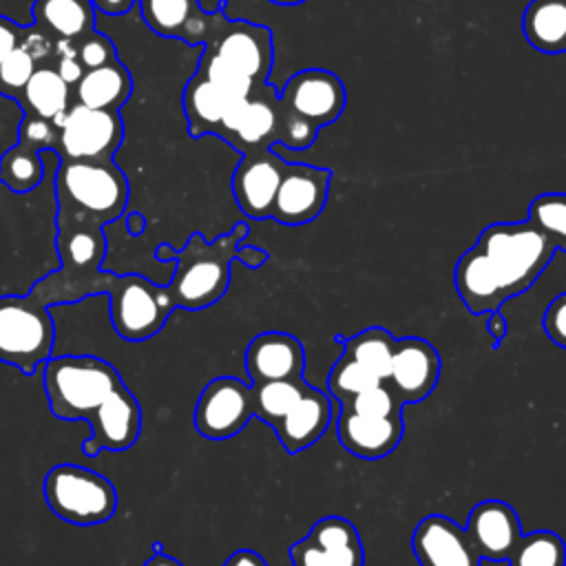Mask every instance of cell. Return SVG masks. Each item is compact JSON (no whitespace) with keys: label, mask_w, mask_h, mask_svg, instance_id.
Here are the masks:
<instances>
[{"label":"cell","mask_w":566,"mask_h":566,"mask_svg":"<svg viewBox=\"0 0 566 566\" xmlns=\"http://www.w3.org/2000/svg\"><path fill=\"white\" fill-rule=\"evenodd\" d=\"M29 294L44 305L71 303L93 294H108L113 327L130 343L146 340L161 332L175 310L166 285H157L142 274L115 276L113 272H104L99 268L82 274H66L57 270L38 281Z\"/></svg>","instance_id":"cell-1"},{"label":"cell","mask_w":566,"mask_h":566,"mask_svg":"<svg viewBox=\"0 0 566 566\" xmlns=\"http://www.w3.org/2000/svg\"><path fill=\"white\" fill-rule=\"evenodd\" d=\"M248 232V223L241 221L214 241H206L201 232L190 234L175 256V272L166 285L175 307L197 312L217 303L228 292L230 263L237 259V248Z\"/></svg>","instance_id":"cell-2"},{"label":"cell","mask_w":566,"mask_h":566,"mask_svg":"<svg viewBox=\"0 0 566 566\" xmlns=\"http://www.w3.org/2000/svg\"><path fill=\"white\" fill-rule=\"evenodd\" d=\"M55 199L57 208L106 226L124 214L128 181L113 159H62Z\"/></svg>","instance_id":"cell-3"},{"label":"cell","mask_w":566,"mask_h":566,"mask_svg":"<svg viewBox=\"0 0 566 566\" xmlns=\"http://www.w3.org/2000/svg\"><path fill=\"white\" fill-rule=\"evenodd\" d=\"M42 385L49 409L60 420H86L122 385L117 369L97 356H55L44 363Z\"/></svg>","instance_id":"cell-4"},{"label":"cell","mask_w":566,"mask_h":566,"mask_svg":"<svg viewBox=\"0 0 566 566\" xmlns=\"http://www.w3.org/2000/svg\"><path fill=\"white\" fill-rule=\"evenodd\" d=\"M475 245L491 259L509 298L526 292L555 254L551 241L528 221L491 223Z\"/></svg>","instance_id":"cell-5"},{"label":"cell","mask_w":566,"mask_h":566,"mask_svg":"<svg viewBox=\"0 0 566 566\" xmlns=\"http://www.w3.org/2000/svg\"><path fill=\"white\" fill-rule=\"evenodd\" d=\"M46 506L75 526L104 524L115 515L117 491L113 482L80 464H55L42 482Z\"/></svg>","instance_id":"cell-6"},{"label":"cell","mask_w":566,"mask_h":566,"mask_svg":"<svg viewBox=\"0 0 566 566\" xmlns=\"http://www.w3.org/2000/svg\"><path fill=\"white\" fill-rule=\"evenodd\" d=\"M55 343V323L46 305L27 296H0V360L35 374L51 358Z\"/></svg>","instance_id":"cell-7"},{"label":"cell","mask_w":566,"mask_h":566,"mask_svg":"<svg viewBox=\"0 0 566 566\" xmlns=\"http://www.w3.org/2000/svg\"><path fill=\"white\" fill-rule=\"evenodd\" d=\"M124 142L119 111L71 104L57 122V150L62 159H113Z\"/></svg>","instance_id":"cell-8"},{"label":"cell","mask_w":566,"mask_h":566,"mask_svg":"<svg viewBox=\"0 0 566 566\" xmlns=\"http://www.w3.org/2000/svg\"><path fill=\"white\" fill-rule=\"evenodd\" d=\"M279 93L265 82L228 108L219 137L241 155L268 150L279 144Z\"/></svg>","instance_id":"cell-9"},{"label":"cell","mask_w":566,"mask_h":566,"mask_svg":"<svg viewBox=\"0 0 566 566\" xmlns=\"http://www.w3.org/2000/svg\"><path fill=\"white\" fill-rule=\"evenodd\" d=\"M254 418L252 389L234 376L212 378L199 394L195 427L208 440H228Z\"/></svg>","instance_id":"cell-10"},{"label":"cell","mask_w":566,"mask_h":566,"mask_svg":"<svg viewBox=\"0 0 566 566\" xmlns=\"http://www.w3.org/2000/svg\"><path fill=\"white\" fill-rule=\"evenodd\" d=\"M203 51L219 57L254 84H265L274 60L272 31L263 24L226 18Z\"/></svg>","instance_id":"cell-11"},{"label":"cell","mask_w":566,"mask_h":566,"mask_svg":"<svg viewBox=\"0 0 566 566\" xmlns=\"http://www.w3.org/2000/svg\"><path fill=\"white\" fill-rule=\"evenodd\" d=\"M292 566H365V548L347 517L327 515L290 546Z\"/></svg>","instance_id":"cell-12"},{"label":"cell","mask_w":566,"mask_h":566,"mask_svg":"<svg viewBox=\"0 0 566 566\" xmlns=\"http://www.w3.org/2000/svg\"><path fill=\"white\" fill-rule=\"evenodd\" d=\"M329 181V168L285 164L270 217L283 226H303L314 221L327 203Z\"/></svg>","instance_id":"cell-13"},{"label":"cell","mask_w":566,"mask_h":566,"mask_svg":"<svg viewBox=\"0 0 566 566\" xmlns=\"http://www.w3.org/2000/svg\"><path fill=\"white\" fill-rule=\"evenodd\" d=\"M279 99L294 113L323 128L334 124L347 104V91L338 75L325 69H303L287 77Z\"/></svg>","instance_id":"cell-14"},{"label":"cell","mask_w":566,"mask_h":566,"mask_svg":"<svg viewBox=\"0 0 566 566\" xmlns=\"http://www.w3.org/2000/svg\"><path fill=\"white\" fill-rule=\"evenodd\" d=\"M91 436L82 442L84 455H97L106 451H126L135 444L142 429V407L133 391L122 382L88 418Z\"/></svg>","instance_id":"cell-15"},{"label":"cell","mask_w":566,"mask_h":566,"mask_svg":"<svg viewBox=\"0 0 566 566\" xmlns=\"http://www.w3.org/2000/svg\"><path fill=\"white\" fill-rule=\"evenodd\" d=\"M285 164L287 161L272 148L241 155V161L232 175V195L245 217H270Z\"/></svg>","instance_id":"cell-16"},{"label":"cell","mask_w":566,"mask_h":566,"mask_svg":"<svg viewBox=\"0 0 566 566\" xmlns=\"http://www.w3.org/2000/svg\"><path fill=\"white\" fill-rule=\"evenodd\" d=\"M411 551L420 566H480L482 557L471 537L451 517L433 513L418 522Z\"/></svg>","instance_id":"cell-17"},{"label":"cell","mask_w":566,"mask_h":566,"mask_svg":"<svg viewBox=\"0 0 566 566\" xmlns=\"http://www.w3.org/2000/svg\"><path fill=\"white\" fill-rule=\"evenodd\" d=\"M440 356L431 343L418 336L396 340L391 369L385 382L405 402L424 400L440 378Z\"/></svg>","instance_id":"cell-18"},{"label":"cell","mask_w":566,"mask_h":566,"mask_svg":"<svg viewBox=\"0 0 566 566\" xmlns=\"http://www.w3.org/2000/svg\"><path fill=\"white\" fill-rule=\"evenodd\" d=\"M464 531L482 559L504 562L522 535V524L511 504L502 500H484L469 513Z\"/></svg>","instance_id":"cell-19"},{"label":"cell","mask_w":566,"mask_h":566,"mask_svg":"<svg viewBox=\"0 0 566 566\" xmlns=\"http://www.w3.org/2000/svg\"><path fill=\"white\" fill-rule=\"evenodd\" d=\"M305 352L296 336L285 332H263L245 349V371L250 382L303 378Z\"/></svg>","instance_id":"cell-20"},{"label":"cell","mask_w":566,"mask_h":566,"mask_svg":"<svg viewBox=\"0 0 566 566\" xmlns=\"http://www.w3.org/2000/svg\"><path fill=\"white\" fill-rule=\"evenodd\" d=\"M57 254L62 259V272L82 274L97 270L106 254V239L102 223L82 214L57 208Z\"/></svg>","instance_id":"cell-21"},{"label":"cell","mask_w":566,"mask_h":566,"mask_svg":"<svg viewBox=\"0 0 566 566\" xmlns=\"http://www.w3.org/2000/svg\"><path fill=\"white\" fill-rule=\"evenodd\" d=\"M402 416H360L349 409H340L336 433L338 442L363 460H378L391 453L402 440Z\"/></svg>","instance_id":"cell-22"},{"label":"cell","mask_w":566,"mask_h":566,"mask_svg":"<svg viewBox=\"0 0 566 566\" xmlns=\"http://www.w3.org/2000/svg\"><path fill=\"white\" fill-rule=\"evenodd\" d=\"M453 281L460 301L475 316L491 314L509 301L491 259L478 245L458 259Z\"/></svg>","instance_id":"cell-23"},{"label":"cell","mask_w":566,"mask_h":566,"mask_svg":"<svg viewBox=\"0 0 566 566\" xmlns=\"http://www.w3.org/2000/svg\"><path fill=\"white\" fill-rule=\"evenodd\" d=\"M332 400L316 387H305L298 402L272 427L287 453L312 447L329 427Z\"/></svg>","instance_id":"cell-24"},{"label":"cell","mask_w":566,"mask_h":566,"mask_svg":"<svg viewBox=\"0 0 566 566\" xmlns=\"http://www.w3.org/2000/svg\"><path fill=\"white\" fill-rule=\"evenodd\" d=\"M234 102L237 97H230L226 91H221L214 82L197 71L184 88V113L188 122V133L192 137H219L223 117Z\"/></svg>","instance_id":"cell-25"},{"label":"cell","mask_w":566,"mask_h":566,"mask_svg":"<svg viewBox=\"0 0 566 566\" xmlns=\"http://www.w3.org/2000/svg\"><path fill=\"white\" fill-rule=\"evenodd\" d=\"M73 88H75V99L82 106L119 111V106L133 93V77H130V71L117 60L113 64L84 71V75Z\"/></svg>","instance_id":"cell-26"},{"label":"cell","mask_w":566,"mask_h":566,"mask_svg":"<svg viewBox=\"0 0 566 566\" xmlns=\"http://www.w3.org/2000/svg\"><path fill=\"white\" fill-rule=\"evenodd\" d=\"M522 31L535 51L566 53V0H531L522 15Z\"/></svg>","instance_id":"cell-27"},{"label":"cell","mask_w":566,"mask_h":566,"mask_svg":"<svg viewBox=\"0 0 566 566\" xmlns=\"http://www.w3.org/2000/svg\"><path fill=\"white\" fill-rule=\"evenodd\" d=\"M31 15L46 33L77 42L95 29V7L91 0H35Z\"/></svg>","instance_id":"cell-28"},{"label":"cell","mask_w":566,"mask_h":566,"mask_svg":"<svg viewBox=\"0 0 566 566\" xmlns=\"http://www.w3.org/2000/svg\"><path fill=\"white\" fill-rule=\"evenodd\" d=\"M18 102L24 108V115H35L57 126L62 115L71 108V86L53 66H38L18 95Z\"/></svg>","instance_id":"cell-29"},{"label":"cell","mask_w":566,"mask_h":566,"mask_svg":"<svg viewBox=\"0 0 566 566\" xmlns=\"http://www.w3.org/2000/svg\"><path fill=\"white\" fill-rule=\"evenodd\" d=\"M307 382L303 378H281L252 382V411L259 420L274 427L303 396Z\"/></svg>","instance_id":"cell-30"},{"label":"cell","mask_w":566,"mask_h":566,"mask_svg":"<svg viewBox=\"0 0 566 566\" xmlns=\"http://www.w3.org/2000/svg\"><path fill=\"white\" fill-rule=\"evenodd\" d=\"M396 338L385 327H367L343 343V354L374 371L380 380L389 376Z\"/></svg>","instance_id":"cell-31"},{"label":"cell","mask_w":566,"mask_h":566,"mask_svg":"<svg viewBox=\"0 0 566 566\" xmlns=\"http://www.w3.org/2000/svg\"><path fill=\"white\" fill-rule=\"evenodd\" d=\"M40 148L18 139L15 146H11L0 157V184L11 188L13 192H29L35 186H40L44 177V164L40 159Z\"/></svg>","instance_id":"cell-32"},{"label":"cell","mask_w":566,"mask_h":566,"mask_svg":"<svg viewBox=\"0 0 566 566\" xmlns=\"http://www.w3.org/2000/svg\"><path fill=\"white\" fill-rule=\"evenodd\" d=\"M506 562L509 566H566V544L553 531L522 533Z\"/></svg>","instance_id":"cell-33"},{"label":"cell","mask_w":566,"mask_h":566,"mask_svg":"<svg viewBox=\"0 0 566 566\" xmlns=\"http://www.w3.org/2000/svg\"><path fill=\"white\" fill-rule=\"evenodd\" d=\"M144 22L161 38H181L201 9L199 0H137Z\"/></svg>","instance_id":"cell-34"},{"label":"cell","mask_w":566,"mask_h":566,"mask_svg":"<svg viewBox=\"0 0 566 566\" xmlns=\"http://www.w3.org/2000/svg\"><path fill=\"white\" fill-rule=\"evenodd\" d=\"M528 223H533L555 250L566 252V192L537 195L528 206Z\"/></svg>","instance_id":"cell-35"},{"label":"cell","mask_w":566,"mask_h":566,"mask_svg":"<svg viewBox=\"0 0 566 566\" xmlns=\"http://www.w3.org/2000/svg\"><path fill=\"white\" fill-rule=\"evenodd\" d=\"M380 378L369 371L365 365L356 363L354 358L340 354L338 360L334 363L332 371H329V378H327V385H329V394L340 402L345 405L349 398H354L356 394L378 385Z\"/></svg>","instance_id":"cell-36"},{"label":"cell","mask_w":566,"mask_h":566,"mask_svg":"<svg viewBox=\"0 0 566 566\" xmlns=\"http://www.w3.org/2000/svg\"><path fill=\"white\" fill-rule=\"evenodd\" d=\"M340 409H349L360 416L385 418V416H400L402 400L394 394V389L385 380H380L378 385L349 398L345 405H340Z\"/></svg>","instance_id":"cell-37"},{"label":"cell","mask_w":566,"mask_h":566,"mask_svg":"<svg viewBox=\"0 0 566 566\" xmlns=\"http://www.w3.org/2000/svg\"><path fill=\"white\" fill-rule=\"evenodd\" d=\"M38 69V60L20 44L0 62V93L7 97H15L22 93L33 71Z\"/></svg>","instance_id":"cell-38"},{"label":"cell","mask_w":566,"mask_h":566,"mask_svg":"<svg viewBox=\"0 0 566 566\" xmlns=\"http://www.w3.org/2000/svg\"><path fill=\"white\" fill-rule=\"evenodd\" d=\"M318 126L294 113L290 106L281 102V117H279V144L290 150H305L318 137Z\"/></svg>","instance_id":"cell-39"},{"label":"cell","mask_w":566,"mask_h":566,"mask_svg":"<svg viewBox=\"0 0 566 566\" xmlns=\"http://www.w3.org/2000/svg\"><path fill=\"white\" fill-rule=\"evenodd\" d=\"M75 46H77V57H80L84 71L117 62L115 44L111 42V38L97 33L95 29L88 31L86 35H82V38L75 42Z\"/></svg>","instance_id":"cell-40"},{"label":"cell","mask_w":566,"mask_h":566,"mask_svg":"<svg viewBox=\"0 0 566 566\" xmlns=\"http://www.w3.org/2000/svg\"><path fill=\"white\" fill-rule=\"evenodd\" d=\"M18 139H24L40 150H53L57 148V126L49 119L35 117V115H24L20 128H18Z\"/></svg>","instance_id":"cell-41"},{"label":"cell","mask_w":566,"mask_h":566,"mask_svg":"<svg viewBox=\"0 0 566 566\" xmlns=\"http://www.w3.org/2000/svg\"><path fill=\"white\" fill-rule=\"evenodd\" d=\"M542 325H544L546 336H548L555 345H559V347L566 349V292L557 294V296L548 303V307H546V312H544Z\"/></svg>","instance_id":"cell-42"},{"label":"cell","mask_w":566,"mask_h":566,"mask_svg":"<svg viewBox=\"0 0 566 566\" xmlns=\"http://www.w3.org/2000/svg\"><path fill=\"white\" fill-rule=\"evenodd\" d=\"M55 55H57V62H55V71H57V75L69 84V86H75L77 82H80V77L84 75V66H82V62H80V57H77V46H75V42H73V46H71V51H62L57 44H55V51H53Z\"/></svg>","instance_id":"cell-43"},{"label":"cell","mask_w":566,"mask_h":566,"mask_svg":"<svg viewBox=\"0 0 566 566\" xmlns=\"http://www.w3.org/2000/svg\"><path fill=\"white\" fill-rule=\"evenodd\" d=\"M22 33H24V27H20V24L11 22L9 18L0 15V62H2L15 46H20Z\"/></svg>","instance_id":"cell-44"},{"label":"cell","mask_w":566,"mask_h":566,"mask_svg":"<svg viewBox=\"0 0 566 566\" xmlns=\"http://www.w3.org/2000/svg\"><path fill=\"white\" fill-rule=\"evenodd\" d=\"M223 566H268V562H265L256 551L241 548V551H234V553L223 562Z\"/></svg>","instance_id":"cell-45"},{"label":"cell","mask_w":566,"mask_h":566,"mask_svg":"<svg viewBox=\"0 0 566 566\" xmlns=\"http://www.w3.org/2000/svg\"><path fill=\"white\" fill-rule=\"evenodd\" d=\"M237 261H241L248 268H259L268 261V252L261 248H252V245H241L237 248Z\"/></svg>","instance_id":"cell-46"},{"label":"cell","mask_w":566,"mask_h":566,"mask_svg":"<svg viewBox=\"0 0 566 566\" xmlns=\"http://www.w3.org/2000/svg\"><path fill=\"white\" fill-rule=\"evenodd\" d=\"M486 327H489L491 336L495 338V347H500L502 340H504L506 334H509V323H506L504 314H502L500 310L491 312V314H489V321H486Z\"/></svg>","instance_id":"cell-47"},{"label":"cell","mask_w":566,"mask_h":566,"mask_svg":"<svg viewBox=\"0 0 566 566\" xmlns=\"http://www.w3.org/2000/svg\"><path fill=\"white\" fill-rule=\"evenodd\" d=\"M137 0H91V4L97 9V11H104L108 15H122L126 11H130V7L135 4Z\"/></svg>","instance_id":"cell-48"},{"label":"cell","mask_w":566,"mask_h":566,"mask_svg":"<svg viewBox=\"0 0 566 566\" xmlns=\"http://www.w3.org/2000/svg\"><path fill=\"white\" fill-rule=\"evenodd\" d=\"M144 566H181V562L166 555V553H159V555H150Z\"/></svg>","instance_id":"cell-49"},{"label":"cell","mask_w":566,"mask_h":566,"mask_svg":"<svg viewBox=\"0 0 566 566\" xmlns=\"http://www.w3.org/2000/svg\"><path fill=\"white\" fill-rule=\"evenodd\" d=\"M126 226H128V232H130V234H142L144 228H146V219H144L142 214H128Z\"/></svg>","instance_id":"cell-50"},{"label":"cell","mask_w":566,"mask_h":566,"mask_svg":"<svg viewBox=\"0 0 566 566\" xmlns=\"http://www.w3.org/2000/svg\"><path fill=\"white\" fill-rule=\"evenodd\" d=\"M155 256H157L159 261H175L177 250H172L168 243H161V245L155 250Z\"/></svg>","instance_id":"cell-51"},{"label":"cell","mask_w":566,"mask_h":566,"mask_svg":"<svg viewBox=\"0 0 566 566\" xmlns=\"http://www.w3.org/2000/svg\"><path fill=\"white\" fill-rule=\"evenodd\" d=\"M270 2L283 4V7H292V4H301V2H305V0H270Z\"/></svg>","instance_id":"cell-52"},{"label":"cell","mask_w":566,"mask_h":566,"mask_svg":"<svg viewBox=\"0 0 566 566\" xmlns=\"http://www.w3.org/2000/svg\"><path fill=\"white\" fill-rule=\"evenodd\" d=\"M159 553H164L161 542H153V555H159Z\"/></svg>","instance_id":"cell-53"}]
</instances>
